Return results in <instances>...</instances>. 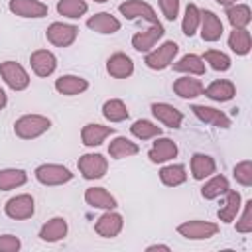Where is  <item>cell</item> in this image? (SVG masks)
Returning <instances> with one entry per match:
<instances>
[{
    "instance_id": "cell-4",
    "label": "cell",
    "mask_w": 252,
    "mask_h": 252,
    "mask_svg": "<svg viewBox=\"0 0 252 252\" xmlns=\"http://www.w3.org/2000/svg\"><path fill=\"white\" fill-rule=\"evenodd\" d=\"M0 77L12 91H24L30 85L28 71L18 61H2L0 63Z\"/></svg>"
},
{
    "instance_id": "cell-5",
    "label": "cell",
    "mask_w": 252,
    "mask_h": 252,
    "mask_svg": "<svg viewBox=\"0 0 252 252\" xmlns=\"http://www.w3.org/2000/svg\"><path fill=\"white\" fill-rule=\"evenodd\" d=\"M35 179L41 185H63L73 179V173L69 167L59 163H43L35 167Z\"/></svg>"
},
{
    "instance_id": "cell-6",
    "label": "cell",
    "mask_w": 252,
    "mask_h": 252,
    "mask_svg": "<svg viewBox=\"0 0 252 252\" xmlns=\"http://www.w3.org/2000/svg\"><path fill=\"white\" fill-rule=\"evenodd\" d=\"M79 173L85 179H100L108 169V159L102 154H85L77 161Z\"/></svg>"
},
{
    "instance_id": "cell-37",
    "label": "cell",
    "mask_w": 252,
    "mask_h": 252,
    "mask_svg": "<svg viewBox=\"0 0 252 252\" xmlns=\"http://www.w3.org/2000/svg\"><path fill=\"white\" fill-rule=\"evenodd\" d=\"M130 132L138 138V140H152V138H158V136H161V128L159 126H156L154 122H150V120H136L132 126H130Z\"/></svg>"
},
{
    "instance_id": "cell-45",
    "label": "cell",
    "mask_w": 252,
    "mask_h": 252,
    "mask_svg": "<svg viewBox=\"0 0 252 252\" xmlns=\"http://www.w3.org/2000/svg\"><path fill=\"white\" fill-rule=\"evenodd\" d=\"M6 102H8V96H6V93H4V89L0 87V110L6 106Z\"/></svg>"
},
{
    "instance_id": "cell-9",
    "label": "cell",
    "mask_w": 252,
    "mask_h": 252,
    "mask_svg": "<svg viewBox=\"0 0 252 252\" xmlns=\"http://www.w3.org/2000/svg\"><path fill=\"white\" fill-rule=\"evenodd\" d=\"M118 12L128 18V20H136V18H142V20H148L150 24H159L154 8L142 0H128V2H122L118 6Z\"/></svg>"
},
{
    "instance_id": "cell-21",
    "label": "cell",
    "mask_w": 252,
    "mask_h": 252,
    "mask_svg": "<svg viewBox=\"0 0 252 252\" xmlns=\"http://www.w3.org/2000/svg\"><path fill=\"white\" fill-rule=\"evenodd\" d=\"M85 203L93 209H116V199L104 189V187H89L85 191Z\"/></svg>"
},
{
    "instance_id": "cell-13",
    "label": "cell",
    "mask_w": 252,
    "mask_h": 252,
    "mask_svg": "<svg viewBox=\"0 0 252 252\" xmlns=\"http://www.w3.org/2000/svg\"><path fill=\"white\" fill-rule=\"evenodd\" d=\"M10 12L20 18H43L47 16V4L39 0H10Z\"/></svg>"
},
{
    "instance_id": "cell-16",
    "label": "cell",
    "mask_w": 252,
    "mask_h": 252,
    "mask_svg": "<svg viewBox=\"0 0 252 252\" xmlns=\"http://www.w3.org/2000/svg\"><path fill=\"white\" fill-rule=\"evenodd\" d=\"M55 91L59 94H65V96H75V94H81L89 89V81L79 77V75H61L59 79H55Z\"/></svg>"
},
{
    "instance_id": "cell-38",
    "label": "cell",
    "mask_w": 252,
    "mask_h": 252,
    "mask_svg": "<svg viewBox=\"0 0 252 252\" xmlns=\"http://www.w3.org/2000/svg\"><path fill=\"white\" fill-rule=\"evenodd\" d=\"M201 24V10L195 6V4H187L185 8V16H183V22H181V30L187 37L195 35L197 28Z\"/></svg>"
},
{
    "instance_id": "cell-32",
    "label": "cell",
    "mask_w": 252,
    "mask_h": 252,
    "mask_svg": "<svg viewBox=\"0 0 252 252\" xmlns=\"http://www.w3.org/2000/svg\"><path fill=\"white\" fill-rule=\"evenodd\" d=\"M159 179L163 185L167 187H177L187 179V171L181 163H173V165H165L159 169Z\"/></svg>"
},
{
    "instance_id": "cell-24",
    "label": "cell",
    "mask_w": 252,
    "mask_h": 252,
    "mask_svg": "<svg viewBox=\"0 0 252 252\" xmlns=\"http://www.w3.org/2000/svg\"><path fill=\"white\" fill-rule=\"evenodd\" d=\"M87 28L98 33H116L120 30V20H116L108 12H98L87 20Z\"/></svg>"
},
{
    "instance_id": "cell-10",
    "label": "cell",
    "mask_w": 252,
    "mask_h": 252,
    "mask_svg": "<svg viewBox=\"0 0 252 252\" xmlns=\"http://www.w3.org/2000/svg\"><path fill=\"white\" fill-rule=\"evenodd\" d=\"M163 33H165V30H163L161 24H152L148 30L138 32V33L132 37V47H134L136 51H140V53H142V51L148 53V51H152V47L158 43V39L163 37Z\"/></svg>"
},
{
    "instance_id": "cell-1",
    "label": "cell",
    "mask_w": 252,
    "mask_h": 252,
    "mask_svg": "<svg viewBox=\"0 0 252 252\" xmlns=\"http://www.w3.org/2000/svg\"><path fill=\"white\" fill-rule=\"evenodd\" d=\"M51 128V120L43 114H24L14 122V134L22 140H33Z\"/></svg>"
},
{
    "instance_id": "cell-33",
    "label": "cell",
    "mask_w": 252,
    "mask_h": 252,
    "mask_svg": "<svg viewBox=\"0 0 252 252\" xmlns=\"http://www.w3.org/2000/svg\"><path fill=\"white\" fill-rule=\"evenodd\" d=\"M26 181H28V173L24 169L10 167V169H2L0 171V191L16 189V187L24 185Z\"/></svg>"
},
{
    "instance_id": "cell-7",
    "label": "cell",
    "mask_w": 252,
    "mask_h": 252,
    "mask_svg": "<svg viewBox=\"0 0 252 252\" xmlns=\"http://www.w3.org/2000/svg\"><path fill=\"white\" fill-rule=\"evenodd\" d=\"M177 232L189 240H205L219 232V224L209 220H187L177 226Z\"/></svg>"
},
{
    "instance_id": "cell-20",
    "label": "cell",
    "mask_w": 252,
    "mask_h": 252,
    "mask_svg": "<svg viewBox=\"0 0 252 252\" xmlns=\"http://www.w3.org/2000/svg\"><path fill=\"white\" fill-rule=\"evenodd\" d=\"M110 134H114V128L112 126H102V124H85L83 130H81V140L85 146L89 148H94V146H100Z\"/></svg>"
},
{
    "instance_id": "cell-26",
    "label": "cell",
    "mask_w": 252,
    "mask_h": 252,
    "mask_svg": "<svg viewBox=\"0 0 252 252\" xmlns=\"http://www.w3.org/2000/svg\"><path fill=\"white\" fill-rule=\"evenodd\" d=\"M215 171H217V163H215V159L211 156H207V154H193V158H191V175L197 181H201L205 177H211Z\"/></svg>"
},
{
    "instance_id": "cell-27",
    "label": "cell",
    "mask_w": 252,
    "mask_h": 252,
    "mask_svg": "<svg viewBox=\"0 0 252 252\" xmlns=\"http://www.w3.org/2000/svg\"><path fill=\"white\" fill-rule=\"evenodd\" d=\"M140 152V146L124 136H118L114 138L110 144H108V154L110 158L114 159H122V158H130V156H136Z\"/></svg>"
},
{
    "instance_id": "cell-35",
    "label": "cell",
    "mask_w": 252,
    "mask_h": 252,
    "mask_svg": "<svg viewBox=\"0 0 252 252\" xmlns=\"http://www.w3.org/2000/svg\"><path fill=\"white\" fill-rule=\"evenodd\" d=\"M128 106L120 100V98H108L104 104H102V116L110 122H122L128 118Z\"/></svg>"
},
{
    "instance_id": "cell-41",
    "label": "cell",
    "mask_w": 252,
    "mask_h": 252,
    "mask_svg": "<svg viewBox=\"0 0 252 252\" xmlns=\"http://www.w3.org/2000/svg\"><path fill=\"white\" fill-rule=\"evenodd\" d=\"M236 230L242 232V234L252 232V201H246L244 203V211H242L240 220L236 222Z\"/></svg>"
},
{
    "instance_id": "cell-46",
    "label": "cell",
    "mask_w": 252,
    "mask_h": 252,
    "mask_svg": "<svg viewBox=\"0 0 252 252\" xmlns=\"http://www.w3.org/2000/svg\"><path fill=\"white\" fill-rule=\"evenodd\" d=\"M220 6H230V4H236V0H217Z\"/></svg>"
},
{
    "instance_id": "cell-28",
    "label": "cell",
    "mask_w": 252,
    "mask_h": 252,
    "mask_svg": "<svg viewBox=\"0 0 252 252\" xmlns=\"http://www.w3.org/2000/svg\"><path fill=\"white\" fill-rule=\"evenodd\" d=\"M228 47L236 53V55H246L252 47V37L250 32L246 28H234L228 35Z\"/></svg>"
},
{
    "instance_id": "cell-36",
    "label": "cell",
    "mask_w": 252,
    "mask_h": 252,
    "mask_svg": "<svg viewBox=\"0 0 252 252\" xmlns=\"http://www.w3.org/2000/svg\"><path fill=\"white\" fill-rule=\"evenodd\" d=\"M87 10H89V6L85 0H59L57 2V12L65 18H71V20L85 16Z\"/></svg>"
},
{
    "instance_id": "cell-8",
    "label": "cell",
    "mask_w": 252,
    "mask_h": 252,
    "mask_svg": "<svg viewBox=\"0 0 252 252\" xmlns=\"http://www.w3.org/2000/svg\"><path fill=\"white\" fill-rule=\"evenodd\" d=\"M4 211H6V215H8L10 219H14V220H26V219H30V217L33 215V211H35L33 197L28 195V193L16 195V197H12V199L6 203Z\"/></svg>"
},
{
    "instance_id": "cell-22",
    "label": "cell",
    "mask_w": 252,
    "mask_h": 252,
    "mask_svg": "<svg viewBox=\"0 0 252 252\" xmlns=\"http://www.w3.org/2000/svg\"><path fill=\"white\" fill-rule=\"evenodd\" d=\"M67 230H69L67 220H65L63 217H53V219H49V220L41 226L39 238H41L43 242H57V240H61V238L67 236Z\"/></svg>"
},
{
    "instance_id": "cell-43",
    "label": "cell",
    "mask_w": 252,
    "mask_h": 252,
    "mask_svg": "<svg viewBox=\"0 0 252 252\" xmlns=\"http://www.w3.org/2000/svg\"><path fill=\"white\" fill-rule=\"evenodd\" d=\"M20 246H22V242L18 236H14V234L0 236V252H16V250H20Z\"/></svg>"
},
{
    "instance_id": "cell-30",
    "label": "cell",
    "mask_w": 252,
    "mask_h": 252,
    "mask_svg": "<svg viewBox=\"0 0 252 252\" xmlns=\"http://www.w3.org/2000/svg\"><path fill=\"white\" fill-rule=\"evenodd\" d=\"M226 201H224V207L219 209L217 217L222 220V222H232L240 211V193L234 191V189H228L226 193Z\"/></svg>"
},
{
    "instance_id": "cell-3",
    "label": "cell",
    "mask_w": 252,
    "mask_h": 252,
    "mask_svg": "<svg viewBox=\"0 0 252 252\" xmlns=\"http://www.w3.org/2000/svg\"><path fill=\"white\" fill-rule=\"evenodd\" d=\"M79 33V28L73 24H63V22H53L45 30V37L51 45L55 47H69L75 43Z\"/></svg>"
},
{
    "instance_id": "cell-14",
    "label": "cell",
    "mask_w": 252,
    "mask_h": 252,
    "mask_svg": "<svg viewBox=\"0 0 252 252\" xmlns=\"http://www.w3.org/2000/svg\"><path fill=\"white\" fill-rule=\"evenodd\" d=\"M30 65L37 77H49L57 67V57L47 49H37L30 55Z\"/></svg>"
},
{
    "instance_id": "cell-17",
    "label": "cell",
    "mask_w": 252,
    "mask_h": 252,
    "mask_svg": "<svg viewBox=\"0 0 252 252\" xmlns=\"http://www.w3.org/2000/svg\"><path fill=\"white\" fill-rule=\"evenodd\" d=\"M152 114L158 118V122H161L167 128H179L181 122H183L181 110H177L175 106H171L167 102H154L152 104Z\"/></svg>"
},
{
    "instance_id": "cell-12",
    "label": "cell",
    "mask_w": 252,
    "mask_h": 252,
    "mask_svg": "<svg viewBox=\"0 0 252 252\" xmlns=\"http://www.w3.org/2000/svg\"><path fill=\"white\" fill-rule=\"evenodd\" d=\"M175 156H177V144L171 138H161V136L156 138V142L148 152V158L152 163H163L173 159Z\"/></svg>"
},
{
    "instance_id": "cell-40",
    "label": "cell",
    "mask_w": 252,
    "mask_h": 252,
    "mask_svg": "<svg viewBox=\"0 0 252 252\" xmlns=\"http://www.w3.org/2000/svg\"><path fill=\"white\" fill-rule=\"evenodd\" d=\"M234 179L244 187L252 185V161L250 159H244L234 165Z\"/></svg>"
},
{
    "instance_id": "cell-25",
    "label": "cell",
    "mask_w": 252,
    "mask_h": 252,
    "mask_svg": "<svg viewBox=\"0 0 252 252\" xmlns=\"http://www.w3.org/2000/svg\"><path fill=\"white\" fill-rule=\"evenodd\" d=\"M203 83L199 79H193V77H179L173 81V93L181 98H195L199 94H203Z\"/></svg>"
},
{
    "instance_id": "cell-23",
    "label": "cell",
    "mask_w": 252,
    "mask_h": 252,
    "mask_svg": "<svg viewBox=\"0 0 252 252\" xmlns=\"http://www.w3.org/2000/svg\"><path fill=\"white\" fill-rule=\"evenodd\" d=\"M203 93H205L211 100L226 102V100H230V98L236 94V87H234V83H232V81L219 79V81H213L207 89H203Z\"/></svg>"
},
{
    "instance_id": "cell-29",
    "label": "cell",
    "mask_w": 252,
    "mask_h": 252,
    "mask_svg": "<svg viewBox=\"0 0 252 252\" xmlns=\"http://www.w3.org/2000/svg\"><path fill=\"white\" fill-rule=\"evenodd\" d=\"M173 71L177 73H189V75H205V63H203V57L195 55V53H187L183 55L177 63H173Z\"/></svg>"
},
{
    "instance_id": "cell-39",
    "label": "cell",
    "mask_w": 252,
    "mask_h": 252,
    "mask_svg": "<svg viewBox=\"0 0 252 252\" xmlns=\"http://www.w3.org/2000/svg\"><path fill=\"white\" fill-rule=\"evenodd\" d=\"M203 61H207L211 65V69H215V71H228L230 69V57L222 51H217V49H207L203 55Z\"/></svg>"
},
{
    "instance_id": "cell-34",
    "label": "cell",
    "mask_w": 252,
    "mask_h": 252,
    "mask_svg": "<svg viewBox=\"0 0 252 252\" xmlns=\"http://www.w3.org/2000/svg\"><path fill=\"white\" fill-rule=\"evenodd\" d=\"M226 18L232 28H246L252 20V14L246 4H230L226 6Z\"/></svg>"
},
{
    "instance_id": "cell-42",
    "label": "cell",
    "mask_w": 252,
    "mask_h": 252,
    "mask_svg": "<svg viewBox=\"0 0 252 252\" xmlns=\"http://www.w3.org/2000/svg\"><path fill=\"white\" fill-rule=\"evenodd\" d=\"M159 8H161V14L173 22L179 14V0H159Z\"/></svg>"
},
{
    "instance_id": "cell-19",
    "label": "cell",
    "mask_w": 252,
    "mask_h": 252,
    "mask_svg": "<svg viewBox=\"0 0 252 252\" xmlns=\"http://www.w3.org/2000/svg\"><path fill=\"white\" fill-rule=\"evenodd\" d=\"M106 71L114 79H128L134 73V61L126 53H114L106 61Z\"/></svg>"
},
{
    "instance_id": "cell-15",
    "label": "cell",
    "mask_w": 252,
    "mask_h": 252,
    "mask_svg": "<svg viewBox=\"0 0 252 252\" xmlns=\"http://www.w3.org/2000/svg\"><path fill=\"white\" fill-rule=\"evenodd\" d=\"M201 37L203 41H219L224 28H222V22L219 20V16L211 10H203L201 12Z\"/></svg>"
},
{
    "instance_id": "cell-18",
    "label": "cell",
    "mask_w": 252,
    "mask_h": 252,
    "mask_svg": "<svg viewBox=\"0 0 252 252\" xmlns=\"http://www.w3.org/2000/svg\"><path fill=\"white\" fill-rule=\"evenodd\" d=\"M191 110L201 122H207L217 128H230V118L222 110H217V108H211L205 104H195V106H191Z\"/></svg>"
},
{
    "instance_id": "cell-31",
    "label": "cell",
    "mask_w": 252,
    "mask_h": 252,
    "mask_svg": "<svg viewBox=\"0 0 252 252\" xmlns=\"http://www.w3.org/2000/svg\"><path fill=\"white\" fill-rule=\"evenodd\" d=\"M228 189H230V185H228V179H226L224 175H213V177L201 187V195H203V199L213 201V199L224 195Z\"/></svg>"
},
{
    "instance_id": "cell-2",
    "label": "cell",
    "mask_w": 252,
    "mask_h": 252,
    "mask_svg": "<svg viewBox=\"0 0 252 252\" xmlns=\"http://www.w3.org/2000/svg\"><path fill=\"white\" fill-rule=\"evenodd\" d=\"M177 51H179V45H177L175 41H165V43H161L158 49L148 51L144 63H146L148 69L161 71V69H165V67H169V65L173 63Z\"/></svg>"
},
{
    "instance_id": "cell-47",
    "label": "cell",
    "mask_w": 252,
    "mask_h": 252,
    "mask_svg": "<svg viewBox=\"0 0 252 252\" xmlns=\"http://www.w3.org/2000/svg\"><path fill=\"white\" fill-rule=\"evenodd\" d=\"M94 2H98V4H102V2H108V0H94Z\"/></svg>"
},
{
    "instance_id": "cell-44",
    "label": "cell",
    "mask_w": 252,
    "mask_h": 252,
    "mask_svg": "<svg viewBox=\"0 0 252 252\" xmlns=\"http://www.w3.org/2000/svg\"><path fill=\"white\" fill-rule=\"evenodd\" d=\"M146 250H148V252H154V250H163V252H169V246H165V244H152V246H148Z\"/></svg>"
},
{
    "instance_id": "cell-11",
    "label": "cell",
    "mask_w": 252,
    "mask_h": 252,
    "mask_svg": "<svg viewBox=\"0 0 252 252\" xmlns=\"http://www.w3.org/2000/svg\"><path fill=\"white\" fill-rule=\"evenodd\" d=\"M122 226H124L122 215L114 213L112 209L106 211L104 215H100L98 220L94 222V230H96V234H100V236H104V238H114V236H118L120 230H122Z\"/></svg>"
}]
</instances>
